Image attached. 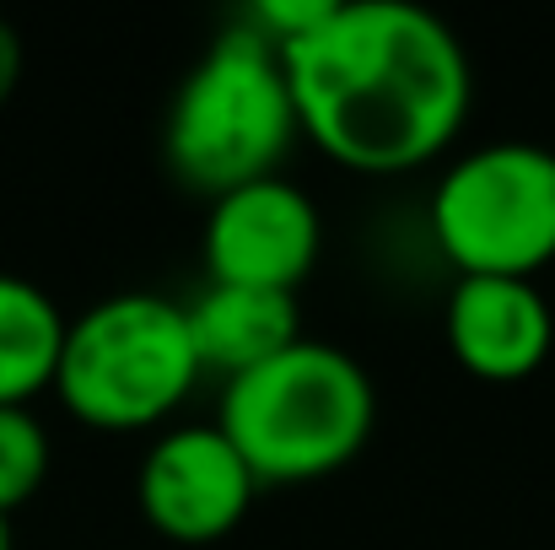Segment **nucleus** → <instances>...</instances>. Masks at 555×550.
Masks as SVG:
<instances>
[{"label":"nucleus","instance_id":"8","mask_svg":"<svg viewBox=\"0 0 555 550\" xmlns=\"http://www.w3.org/2000/svg\"><path fill=\"white\" fill-rule=\"evenodd\" d=\"M448 351L469 378L518 383L540 372L555 346V314L534 281L513 276H459L448 292Z\"/></svg>","mask_w":555,"mask_h":550},{"label":"nucleus","instance_id":"11","mask_svg":"<svg viewBox=\"0 0 555 550\" xmlns=\"http://www.w3.org/2000/svg\"><path fill=\"white\" fill-rule=\"evenodd\" d=\"M49 464H54V448L33 405H0V513L5 519L43 491Z\"/></svg>","mask_w":555,"mask_h":550},{"label":"nucleus","instance_id":"5","mask_svg":"<svg viewBox=\"0 0 555 550\" xmlns=\"http://www.w3.org/2000/svg\"><path fill=\"white\" fill-rule=\"evenodd\" d=\"M431 238L459 276L534 281L555 259V152L491 141L448 163L431 189Z\"/></svg>","mask_w":555,"mask_h":550},{"label":"nucleus","instance_id":"6","mask_svg":"<svg viewBox=\"0 0 555 550\" xmlns=\"http://www.w3.org/2000/svg\"><path fill=\"white\" fill-rule=\"evenodd\" d=\"M324 248L319 205L302 183L254 179L210 200L199 259L216 286H264V292H297Z\"/></svg>","mask_w":555,"mask_h":550},{"label":"nucleus","instance_id":"10","mask_svg":"<svg viewBox=\"0 0 555 550\" xmlns=\"http://www.w3.org/2000/svg\"><path fill=\"white\" fill-rule=\"evenodd\" d=\"M70 319L27 276L0 270V405H33L54 388Z\"/></svg>","mask_w":555,"mask_h":550},{"label":"nucleus","instance_id":"7","mask_svg":"<svg viewBox=\"0 0 555 550\" xmlns=\"http://www.w3.org/2000/svg\"><path fill=\"white\" fill-rule=\"evenodd\" d=\"M259 497L248 459L221 426H168L135 475L141 519L173 546L227 540Z\"/></svg>","mask_w":555,"mask_h":550},{"label":"nucleus","instance_id":"3","mask_svg":"<svg viewBox=\"0 0 555 550\" xmlns=\"http://www.w3.org/2000/svg\"><path fill=\"white\" fill-rule=\"evenodd\" d=\"M297 136L302 125L281 49L264 43L248 22H232L179 81L163 152L189 189L216 200L237 183L270 179Z\"/></svg>","mask_w":555,"mask_h":550},{"label":"nucleus","instance_id":"2","mask_svg":"<svg viewBox=\"0 0 555 550\" xmlns=\"http://www.w3.org/2000/svg\"><path fill=\"white\" fill-rule=\"evenodd\" d=\"M216 426L259 486H308L346 470L377 426V388L351 351L302 335L292 351L221 383Z\"/></svg>","mask_w":555,"mask_h":550},{"label":"nucleus","instance_id":"4","mask_svg":"<svg viewBox=\"0 0 555 550\" xmlns=\"http://www.w3.org/2000/svg\"><path fill=\"white\" fill-rule=\"evenodd\" d=\"M189 308L163 292H114L65 330L60 405L92 432L163 426L199 383Z\"/></svg>","mask_w":555,"mask_h":550},{"label":"nucleus","instance_id":"1","mask_svg":"<svg viewBox=\"0 0 555 550\" xmlns=\"http://www.w3.org/2000/svg\"><path fill=\"white\" fill-rule=\"evenodd\" d=\"M302 136L351 174H410L442 157L475 103L459 33L415 0H340L281 49Z\"/></svg>","mask_w":555,"mask_h":550},{"label":"nucleus","instance_id":"9","mask_svg":"<svg viewBox=\"0 0 555 550\" xmlns=\"http://www.w3.org/2000/svg\"><path fill=\"white\" fill-rule=\"evenodd\" d=\"M189 308V335L199 367L216 372L221 383L264 367L270 357L292 351L302 341V308L297 292H264V286H216L205 281V292L184 303Z\"/></svg>","mask_w":555,"mask_h":550},{"label":"nucleus","instance_id":"13","mask_svg":"<svg viewBox=\"0 0 555 550\" xmlns=\"http://www.w3.org/2000/svg\"><path fill=\"white\" fill-rule=\"evenodd\" d=\"M16 87H22V33L0 16V108L11 103Z\"/></svg>","mask_w":555,"mask_h":550},{"label":"nucleus","instance_id":"12","mask_svg":"<svg viewBox=\"0 0 555 550\" xmlns=\"http://www.w3.org/2000/svg\"><path fill=\"white\" fill-rule=\"evenodd\" d=\"M335 5H340V0H254L243 22H248V27H254L264 43L286 49V43L308 38L313 27H324Z\"/></svg>","mask_w":555,"mask_h":550},{"label":"nucleus","instance_id":"14","mask_svg":"<svg viewBox=\"0 0 555 550\" xmlns=\"http://www.w3.org/2000/svg\"><path fill=\"white\" fill-rule=\"evenodd\" d=\"M0 550H11V519L0 513Z\"/></svg>","mask_w":555,"mask_h":550}]
</instances>
